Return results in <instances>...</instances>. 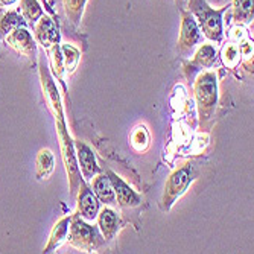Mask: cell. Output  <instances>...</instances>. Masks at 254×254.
Masks as SVG:
<instances>
[{"mask_svg": "<svg viewBox=\"0 0 254 254\" xmlns=\"http://www.w3.org/2000/svg\"><path fill=\"white\" fill-rule=\"evenodd\" d=\"M34 38L44 49H51L52 46L60 44L61 35L58 23L49 15H43L34 25Z\"/></svg>", "mask_w": 254, "mask_h": 254, "instance_id": "9c48e42d", "label": "cell"}, {"mask_svg": "<svg viewBox=\"0 0 254 254\" xmlns=\"http://www.w3.org/2000/svg\"><path fill=\"white\" fill-rule=\"evenodd\" d=\"M55 169V157L51 149H41L35 158V175L38 180H48Z\"/></svg>", "mask_w": 254, "mask_h": 254, "instance_id": "9a60e30c", "label": "cell"}, {"mask_svg": "<svg viewBox=\"0 0 254 254\" xmlns=\"http://www.w3.org/2000/svg\"><path fill=\"white\" fill-rule=\"evenodd\" d=\"M73 145H75V154H76V161H78L81 177L84 181H91V178L101 172L95 152L85 142L73 140Z\"/></svg>", "mask_w": 254, "mask_h": 254, "instance_id": "30bf717a", "label": "cell"}, {"mask_svg": "<svg viewBox=\"0 0 254 254\" xmlns=\"http://www.w3.org/2000/svg\"><path fill=\"white\" fill-rule=\"evenodd\" d=\"M193 96L198 108L199 128L202 131H209L215 122L219 88H218V76L212 70H205L198 73L193 81Z\"/></svg>", "mask_w": 254, "mask_h": 254, "instance_id": "6da1fadb", "label": "cell"}, {"mask_svg": "<svg viewBox=\"0 0 254 254\" xmlns=\"http://www.w3.org/2000/svg\"><path fill=\"white\" fill-rule=\"evenodd\" d=\"M216 60H218L216 48L210 43H204L198 48L193 58L189 63H184V68L186 70L192 68V72L201 70V68H212L216 64Z\"/></svg>", "mask_w": 254, "mask_h": 254, "instance_id": "8fae6325", "label": "cell"}, {"mask_svg": "<svg viewBox=\"0 0 254 254\" xmlns=\"http://www.w3.org/2000/svg\"><path fill=\"white\" fill-rule=\"evenodd\" d=\"M93 184H91V190L95 192V195L98 196L99 202H102L104 205L113 207L116 205V195H114V189L111 186V181L107 175V172H99L98 175H95L93 178Z\"/></svg>", "mask_w": 254, "mask_h": 254, "instance_id": "4fadbf2b", "label": "cell"}, {"mask_svg": "<svg viewBox=\"0 0 254 254\" xmlns=\"http://www.w3.org/2000/svg\"><path fill=\"white\" fill-rule=\"evenodd\" d=\"M96 219H98V227L107 242L116 238L118 232L122 227V221H121L119 215L114 212L111 207L105 205L102 210H99Z\"/></svg>", "mask_w": 254, "mask_h": 254, "instance_id": "7c38bea8", "label": "cell"}, {"mask_svg": "<svg viewBox=\"0 0 254 254\" xmlns=\"http://www.w3.org/2000/svg\"><path fill=\"white\" fill-rule=\"evenodd\" d=\"M253 6L254 0H233L232 11L236 25H248L253 21Z\"/></svg>", "mask_w": 254, "mask_h": 254, "instance_id": "2e32d148", "label": "cell"}, {"mask_svg": "<svg viewBox=\"0 0 254 254\" xmlns=\"http://www.w3.org/2000/svg\"><path fill=\"white\" fill-rule=\"evenodd\" d=\"M68 225H70V216H64L61 218L52 228L48 245L44 247L43 253L49 254L54 253L57 248H60L65 241H67V235H68Z\"/></svg>", "mask_w": 254, "mask_h": 254, "instance_id": "5bb4252c", "label": "cell"}, {"mask_svg": "<svg viewBox=\"0 0 254 254\" xmlns=\"http://www.w3.org/2000/svg\"><path fill=\"white\" fill-rule=\"evenodd\" d=\"M49 52V60H51V65L52 70L55 73V76L63 81V73H64V61H63V54H61V48L60 44L52 46L51 49H48Z\"/></svg>", "mask_w": 254, "mask_h": 254, "instance_id": "603a6c76", "label": "cell"}, {"mask_svg": "<svg viewBox=\"0 0 254 254\" xmlns=\"http://www.w3.org/2000/svg\"><path fill=\"white\" fill-rule=\"evenodd\" d=\"M61 48V54H63V61H64V72L72 75L76 67H78V63L81 60V52L73 48L72 44H60Z\"/></svg>", "mask_w": 254, "mask_h": 254, "instance_id": "ffe728a7", "label": "cell"}, {"mask_svg": "<svg viewBox=\"0 0 254 254\" xmlns=\"http://www.w3.org/2000/svg\"><path fill=\"white\" fill-rule=\"evenodd\" d=\"M67 236H68L67 241L72 247L87 253L96 251L107 244L99 227L88 224V221L81 218L78 212L70 216V225H68Z\"/></svg>", "mask_w": 254, "mask_h": 254, "instance_id": "3957f363", "label": "cell"}, {"mask_svg": "<svg viewBox=\"0 0 254 254\" xmlns=\"http://www.w3.org/2000/svg\"><path fill=\"white\" fill-rule=\"evenodd\" d=\"M5 41L18 55L32 60L37 57V41L25 26H18L14 31H11L8 35H5Z\"/></svg>", "mask_w": 254, "mask_h": 254, "instance_id": "8992f818", "label": "cell"}, {"mask_svg": "<svg viewBox=\"0 0 254 254\" xmlns=\"http://www.w3.org/2000/svg\"><path fill=\"white\" fill-rule=\"evenodd\" d=\"M175 2H177L178 8H180V9H183V6H184V2H186V0H175Z\"/></svg>", "mask_w": 254, "mask_h": 254, "instance_id": "d4e9b609", "label": "cell"}, {"mask_svg": "<svg viewBox=\"0 0 254 254\" xmlns=\"http://www.w3.org/2000/svg\"><path fill=\"white\" fill-rule=\"evenodd\" d=\"M88 0H63V6L67 18L72 21V25L79 26L81 18L84 15V9Z\"/></svg>", "mask_w": 254, "mask_h": 254, "instance_id": "d6986e66", "label": "cell"}, {"mask_svg": "<svg viewBox=\"0 0 254 254\" xmlns=\"http://www.w3.org/2000/svg\"><path fill=\"white\" fill-rule=\"evenodd\" d=\"M20 14L25 23L34 28L35 23L44 15V11L38 0H20Z\"/></svg>", "mask_w": 254, "mask_h": 254, "instance_id": "e0dca14e", "label": "cell"}, {"mask_svg": "<svg viewBox=\"0 0 254 254\" xmlns=\"http://www.w3.org/2000/svg\"><path fill=\"white\" fill-rule=\"evenodd\" d=\"M181 14V26H180V38L177 49L183 57H189L196 46L202 41V34L198 23L192 12L188 9H180Z\"/></svg>", "mask_w": 254, "mask_h": 254, "instance_id": "5b68a950", "label": "cell"}, {"mask_svg": "<svg viewBox=\"0 0 254 254\" xmlns=\"http://www.w3.org/2000/svg\"><path fill=\"white\" fill-rule=\"evenodd\" d=\"M149 132L145 125H138L131 134V146L137 152H145L149 148Z\"/></svg>", "mask_w": 254, "mask_h": 254, "instance_id": "7402d4cb", "label": "cell"}, {"mask_svg": "<svg viewBox=\"0 0 254 254\" xmlns=\"http://www.w3.org/2000/svg\"><path fill=\"white\" fill-rule=\"evenodd\" d=\"M195 178V169L192 163H184L177 168L166 180L163 196H161V209L169 212L171 207L177 202V199L188 190L190 183Z\"/></svg>", "mask_w": 254, "mask_h": 254, "instance_id": "277c9868", "label": "cell"}, {"mask_svg": "<svg viewBox=\"0 0 254 254\" xmlns=\"http://www.w3.org/2000/svg\"><path fill=\"white\" fill-rule=\"evenodd\" d=\"M76 201H78V215L84 218L85 221H95L99 210H101V202L95 192L87 184V181H81L78 192H76Z\"/></svg>", "mask_w": 254, "mask_h": 254, "instance_id": "52a82bcc", "label": "cell"}, {"mask_svg": "<svg viewBox=\"0 0 254 254\" xmlns=\"http://www.w3.org/2000/svg\"><path fill=\"white\" fill-rule=\"evenodd\" d=\"M188 6L198 23L201 34L209 41L221 44L224 41V14L228 8L222 6L215 9L205 0H188Z\"/></svg>", "mask_w": 254, "mask_h": 254, "instance_id": "7a4b0ae2", "label": "cell"}, {"mask_svg": "<svg viewBox=\"0 0 254 254\" xmlns=\"http://www.w3.org/2000/svg\"><path fill=\"white\" fill-rule=\"evenodd\" d=\"M18 26H25V20L20 11H6L0 15V37L8 35Z\"/></svg>", "mask_w": 254, "mask_h": 254, "instance_id": "ac0fdd59", "label": "cell"}, {"mask_svg": "<svg viewBox=\"0 0 254 254\" xmlns=\"http://www.w3.org/2000/svg\"><path fill=\"white\" fill-rule=\"evenodd\" d=\"M110 181H111V186L114 189V195H116V201L118 204L122 207V209H134V207L140 205L142 202V196L138 195L129 184H127L116 172L113 171H105Z\"/></svg>", "mask_w": 254, "mask_h": 254, "instance_id": "ba28073f", "label": "cell"}, {"mask_svg": "<svg viewBox=\"0 0 254 254\" xmlns=\"http://www.w3.org/2000/svg\"><path fill=\"white\" fill-rule=\"evenodd\" d=\"M221 58H222V63L227 65V68L230 70H233L236 68L241 63V52H239V46L236 41H232L230 40L221 52Z\"/></svg>", "mask_w": 254, "mask_h": 254, "instance_id": "44dd1931", "label": "cell"}, {"mask_svg": "<svg viewBox=\"0 0 254 254\" xmlns=\"http://www.w3.org/2000/svg\"><path fill=\"white\" fill-rule=\"evenodd\" d=\"M18 0H0V8H6V6H12L14 3H17Z\"/></svg>", "mask_w": 254, "mask_h": 254, "instance_id": "cb8c5ba5", "label": "cell"}]
</instances>
